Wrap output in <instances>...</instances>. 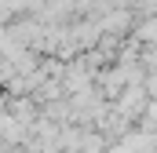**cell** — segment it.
Returning a JSON list of instances; mask_svg holds the SVG:
<instances>
[{
	"label": "cell",
	"mask_w": 157,
	"mask_h": 153,
	"mask_svg": "<svg viewBox=\"0 0 157 153\" xmlns=\"http://www.w3.org/2000/svg\"><path fill=\"white\" fill-rule=\"evenodd\" d=\"M139 40H146V44L157 40V18H146V22L139 26Z\"/></svg>",
	"instance_id": "3"
},
{
	"label": "cell",
	"mask_w": 157,
	"mask_h": 153,
	"mask_svg": "<svg viewBox=\"0 0 157 153\" xmlns=\"http://www.w3.org/2000/svg\"><path fill=\"white\" fill-rule=\"evenodd\" d=\"M143 69H146V73H150V69H157V40L143 47Z\"/></svg>",
	"instance_id": "2"
},
{
	"label": "cell",
	"mask_w": 157,
	"mask_h": 153,
	"mask_svg": "<svg viewBox=\"0 0 157 153\" xmlns=\"http://www.w3.org/2000/svg\"><path fill=\"white\" fill-rule=\"evenodd\" d=\"M143 106H146V88H143V84H132V88L121 95L117 113H121V117H128V120H135V117L143 113Z\"/></svg>",
	"instance_id": "1"
}]
</instances>
